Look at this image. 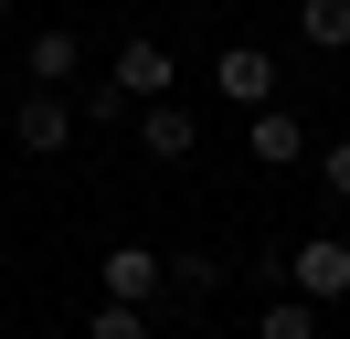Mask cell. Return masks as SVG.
<instances>
[{
    "instance_id": "5bb4252c",
    "label": "cell",
    "mask_w": 350,
    "mask_h": 339,
    "mask_svg": "<svg viewBox=\"0 0 350 339\" xmlns=\"http://www.w3.org/2000/svg\"><path fill=\"white\" fill-rule=\"evenodd\" d=\"M319 180H329V202H350V138H329V148H319Z\"/></svg>"
},
{
    "instance_id": "7a4b0ae2",
    "label": "cell",
    "mask_w": 350,
    "mask_h": 339,
    "mask_svg": "<svg viewBox=\"0 0 350 339\" xmlns=\"http://www.w3.org/2000/svg\"><path fill=\"white\" fill-rule=\"evenodd\" d=\"M107 85L128 106H170V85H180V64H170V42H149V32H128L117 42V64H107Z\"/></svg>"
},
{
    "instance_id": "8992f818",
    "label": "cell",
    "mask_w": 350,
    "mask_h": 339,
    "mask_svg": "<svg viewBox=\"0 0 350 339\" xmlns=\"http://www.w3.org/2000/svg\"><path fill=\"white\" fill-rule=\"evenodd\" d=\"M297 148H308V127L286 117V106H255V117H244V159H255V170H286Z\"/></svg>"
},
{
    "instance_id": "30bf717a",
    "label": "cell",
    "mask_w": 350,
    "mask_h": 339,
    "mask_svg": "<svg viewBox=\"0 0 350 339\" xmlns=\"http://www.w3.org/2000/svg\"><path fill=\"white\" fill-rule=\"evenodd\" d=\"M255 339H319V308L308 297H276V308H255Z\"/></svg>"
},
{
    "instance_id": "7c38bea8",
    "label": "cell",
    "mask_w": 350,
    "mask_h": 339,
    "mask_svg": "<svg viewBox=\"0 0 350 339\" xmlns=\"http://www.w3.org/2000/svg\"><path fill=\"white\" fill-rule=\"evenodd\" d=\"M170 286H180V297H213V286H223V265H213V254H180Z\"/></svg>"
},
{
    "instance_id": "9c48e42d",
    "label": "cell",
    "mask_w": 350,
    "mask_h": 339,
    "mask_svg": "<svg viewBox=\"0 0 350 339\" xmlns=\"http://www.w3.org/2000/svg\"><path fill=\"white\" fill-rule=\"evenodd\" d=\"M297 42L308 53H350V0H297Z\"/></svg>"
},
{
    "instance_id": "5b68a950",
    "label": "cell",
    "mask_w": 350,
    "mask_h": 339,
    "mask_svg": "<svg viewBox=\"0 0 350 339\" xmlns=\"http://www.w3.org/2000/svg\"><path fill=\"white\" fill-rule=\"evenodd\" d=\"M11 138H22L32 159H53V148H75V106L53 96V85H32V96L11 106Z\"/></svg>"
},
{
    "instance_id": "8fae6325",
    "label": "cell",
    "mask_w": 350,
    "mask_h": 339,
    "mask_svg": "<svg viewBox=\"0 0 350 339\" xmlns=\"http://www.w3.org/2000/svg\"><path fill=\"white\" fill-rule=\"evenodd\" d=\"M85 339H159V329H149V308H107V297H96Z\"/></svg>"
},
{
    "instance_id": "3957f363",
    "label": "cell",
    "mask_w": 350,
    "mask_h": 339,
    "mask_svg": "<svg viewBox=\"0 0 350 339\" xmlns=\"http://www.w3.org/2000/svg\"><path fill=\"white\" fill-rule=\"evenodd\" d=\"M96 286H107V308H159V286H170V254H159V244H107Z\"/></svg>"
},
{
    "instance_id": "277c9868",
    "label": "cell",
    "mask_w": 350,
    "mask_h": 339,
    "mask_svg": "<svg viewBox=\"0 0 350 339\" xmlns=\"http://www.w3.org/2000/svg\"><path fill=\"white\" fill-rule=\"evenodd\" d=\"M213 96L244 106V117L276 106V53H265V42H223V53H213Z\"/></svg>"
},
{
    "instance_id": "ba28073f",
    "label": "cell",
    "mask_w": 350,
    "mask_h": 339,
    "mask_svg": "<svg viewBox=\"0 0 350 339\" xmlns=\"http://www.w3.org/2000/svg\"><path fill=\"white\" fill-rule=\"evenodd\" d=\"M75 64H85V53H75V32H64V21H43V32L22 42V74H32V85H53V96H64V74H75Z\"/></svg>"
},
{
    "instance_id": "9a60e30c",
    "label": "cell",
    "mask_w": 350,
    "mask_h": 339,
    "mask_svg": "<svg viewBox=\"0 0 350 339\" xmlns=\"http://www.w3.org/2000/svg\"><path fill=\"white\" fill-rule=\"evenodd\" d=\"M0 11H11V0H0Z\"/></svg>"
},
{
    "instance_id": "6da1fadb",
    "label": "cell",
    "mask_w": 350,
    "mask_h": 339,
    "mask_svg": "<svg viewBox=\"0 0 350 339\" xmlns=\"http://www.w3.org/2000/svg\"><path fill=\"white\" fill-rule=\"evenodd\" d=\"M286 297H308V308H340V297H350V244H340V233L286 244Z\"/></svg>"
},
{
    "instance_id": "4fadbf2b",
    "label": "cell",
    "mask_w": 350,
    "mask_h": 339,
    "mask_svg": "<svg viewBox=\"0 0 350 339\" xmlns=\"http://www.w3.org/2000/svg\"><path fill=\"white\" fill-rule=\"evenodd\" d=\"M117 117H138V106L117 96V85H85V127H117Z\"/></svg>"
},
{
    "instance_id": "52a82bcc",
    "label": "cell",
    "mask_w": 350,
    "mask_h": 339,
    "mask_svg": "<svg viewBox=\"0 0 350 339\" xmlns=\"http://www.w3.org/2000/svg\"><path fill=\"white\" fill-rule=\"evenodd\" d=\"M138 148H149V159H191L202 117H191V106H138Z\"/></svg>"
}]
</instances>
